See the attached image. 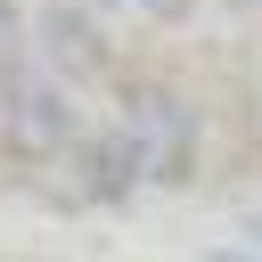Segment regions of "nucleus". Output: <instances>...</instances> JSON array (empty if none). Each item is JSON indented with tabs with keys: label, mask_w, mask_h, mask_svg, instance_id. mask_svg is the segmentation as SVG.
Segmentation results:
<instances>
[{
	"label": "nucleus",
	"mask_w": 262,
	"mask_h": 262,
	"mask_svg": "<svg viewBox=\"0 0 262 262\" xmlns=\"http://www.w3.org/2000/svg\"><path fill=\"white\" fill-rule=\"evenodd\" d=\"M82 131H90V115H82V90L66 74H49L41 57H25L16 74H0V164L8 172L66 164Z\"/></svg>",
	"instance_id": "nucleus-1"
},
{
	"label": "nucleus",
	"mask_w": 262,
	"mask_h": 262,
	"mask_svg": "<svg viewBox=\"0 0 262 262\" xmlns=\"http://www.w3.org/2000/svg\"><path fill=\"white\" fill-rule=\"evenodd\" d=\"M115 123H123L139 172H147V196L180 188L196 172V156H205V106L188 90H172V82H123L115 90Z\"/></svg>",
	"instance_id": "nucleus-2"
},
{
	"label": "nucleus",
	"mask_w": 262,
	"mask_h": 262,
	"mask_svg": "<svg viewBox=\"0 0 262 262\" xmlns=\"http://www.w3.org/2000/svg\"><path fill=\"white\" fill-rule=\"evenodd\" d=\"M25 49H33L49 74H66V82L82 90L90 74L115 66V25H106L98 0H41V8L25 16Z\"/></svg>",
	"instance_id": "nucleus-3"
},
{
	"label": "nucleus",
	"mask_w": 262,
	"mask_h": 262,
	"mask_svg": "<svg viewBox=\"0 0 262 262\" xmlns=\"http://www.w3.org/2000/svg\"><path fill=\"white\" fill-rule=\"evenodd\" d=\"M139 196H147V172H139V156H131L123 123H115V115H106V123H90V131L74 139V156H66V188H57V205L115 213V205H139Z\"/></svg>",
	"instance_id": "nucleus-4"
},
{
	"label": "nucleus",
	"mask_w": 262,
	"mask_h": 262,
	"mask_svg": "<svg viewBox=\"0 0 262 262\" xmlns=\"http://www.w3.org/2000/svg\"><path fill=\"white\" fill-rule=\"evenodd\" d=\"M33 49H25V8L16 0H0V74H16Z\"/></svg>",
	"instance_id": "nucleus-5"
},
{
	"label": "nucleus",
	"mask_w": 262,
	"mask_h": 262,
	"mask_svg": "<svg viewBox=\"0 0 262 262\" xmlns=\"http://www.w3.org/2000/svg\"><path fill=\"white\" fill-rule=\"evenodd\" d=\"M131 16H156V25H172V16H188V0H123Z\"/></svg>",
	"instance_id": "nucleus-6"
},
{
	"label": "nucleus",
	"mask_w": 262,
	"mask_h": 262,
	"mask_svg": "<svg viewBox=\"0 0 262 262\" xmlns=\"http://www.w3.org/2000/svg\"><path fill=\"white\" fill-rule=\"evenodd\" d=\"M246 8H262V0H246Z\"/></svg>",
	"instance_id": "nucleus-7"
}]
</instances>
